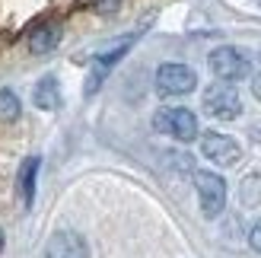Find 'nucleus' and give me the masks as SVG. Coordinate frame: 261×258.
<instances>
[{"mask_svg": "<svg viewBox=\"0 0 261 258\" xmlns=\"http://www.w3.org/2000/svg\"><path fill=\"white\" fill-rule=\"evenodd\" d=\"M130 42H134V38H121L118 45H115L112 51H102V55L96 58V64H93V73H89V80H86V96H93L96 89L102 86V80H106V73L115 67V64L121 61V55L130 48Z\"/></svg>", "mask_w": 261, "mask_h": 258, "instance_id": "nucleus-8", "label": "nucleus"}, {"mask_svg": "<svg viewBox=\"0 0 261 258\" xmlns=\"http://www.w3.org/2000/svg\"><path fill=\"white\" fill-rule=\"evenodd\" d=\"M35 106L42 109V112H55V109H61V86H58V80L55 76H42L38 80V86H35Z\"/></svg>", "mask_w": 261, "mask_h": 258, "instance_id": "nucleus-11", "label": "nucleus"}, {"mask_svg": "<svg viewBox=\"0 0 261 258\" xmlns=\"http://www.w3.org/2000/svg\"><path fill=\"white\" fill-rule=\"evenodd\" d=\"M58 42H61V25L58 22H38L29 32V51L32 55H48V51L58 48Z\"/></svg>", "mask_w": 261, "mask_h": 258, "instance_id": "nucleus-9", "label": "nucleus"}, {"mask_svg": "<svg viewBox=\"0 0 261 258\" xmlns=\"http://www.w3.org/2000/svg\"><path fill=\"white\" fill-rule=\"evenodd\" d=\"M201 153L217 166H236L242 160V147L229 134H217V131L201 134Z\"/></svg>", "mask_w": 261, "mask_h": 258, "instance_id": "nucleus-6", "label": "nucleus"}, {"mask_svg": "<svg viewBox=\"0 0 261 258\" xmlns=\"http://www.w3.org/2000/svg\"><path fill=\"white\" fill-rule=\"evenodd\" d=\"M19 96L13 89H0V121H16L19 118Z\"/></svg>", "mask_w": 261, "mask_h": 258, "instance_id": "nucleus-13", "label": "nucleus"}, {"mask_svg": "<svg viewBox=\"0 0 261 258\" xmlns=\"http://www.w3.org/2000/svg\"><path fill=\"white\" fill-rule=\"evenodd\" d=\"M153 127L166 137H175L181 144H191L198 137V118H194L191 109H160L153 115Z\"/></svg>", "mask_w": 261, "mask_h": 258, "instance_id": "nucleus-3", "label": "nucleus"}, {"mask_svg": "<svg viewBox=\"0 0 261 258\" xmlns=\"http://www.w3.org/2000/svg\"><path fill=\"white\" fill-rule=\"evenodd\" d=\"M45 258H89V246L76 229H58L48 239Z\"/></svg>", "mask_w": 261, "mask_h": 258, "instance_id": "nucleus-7", "label": "nucleus"}, {"mask_svg": "<svg viewBox=\"0 0 261 258\" xmlns=\"http://www.w3.org/2000/svg\"><path fill=\"white\" fill-rule=\"evenodd\" d=\"M207 64H211L214 76H217V80H223V83H236V80L252 76V58L245 55V51L232 48V45L214 48L211 58H207Z\"/></svg>", "mask_w": 261, "mask_h": 258, "instance_id": "nucleus-1", "label": "nucleus"}, {"mask_svg": "<svg viewBox=\"0 0 261 258\" xmlns=\"http://www.w3.org/2000/svg\"><path fill=\"white\" fill-rule=\"evenodd\" d=\"M201 106L204 112L211 115V118L217 121H232V118H239L242 115V99L236 93V86L232 83H211L204 89V99H201Z\"/></svg>", "mask_w": 261, "mask_h": 258, "instance_id": "nucleus-2", "label": "nucleus"}, {"mask_svg": "<svg viewBox=\"0 0 261 258\" xmlns=\"http://www.w3.org/2000/svg\"><path fill=\"white\" fill-rule=\"evenodd\" d=\"M239 201L245 208H258L261 204V175H245L239 185Z\"/></svg>", "mask_w": 261, "mask_h": 258, "instance_id": "nucleus-12", "label": "nucleus"}, {"mask_svg": "<svg viewBox=\"0 0 261 258\" xmlns=\"http://www.w3.org/2000/svg\"><path fill=\"white\" fill-rule=\"evenodd\" d=\"M249 246L261 255V220H255V223H252V229H249Z\"/></svg>", "mask_w": 261, "mask_h": 258, "instance_id": "nucleus-14", "label": "nucleus"}, {"mask_svg": "<svg viewBox=\"0 0 261 258\" xmlns=\"http://www.w3.org/2000/svg\"><path fill=\"white\" fill-rule=\"evenodd\" d=\"M38 166H42V160H38V157H25L22 166H19V191H22V204H25V208H32V204H35Z\"/></svg>", "mask_w": 261, "mask_h": 258, "instance_id": "nucleus-10", "label": "nucleus"}, {"mask_svg": "<svg viewBox=\"0 0 261 258\" xmlns=\"http://www.w3.org/2000/svg\"><path fill=\"white\" fill-rule=\"evenodd\" d=\"M194 188H198V201H201V214L204 217H220L226 208V182L223 175H217L211 169H198L194 172Z\"/></svg>", "mask_w": 261, "mask_h": 258, "instance_id": "nucleus-4", "label": "nucleus"}, {"mask_svg": "<svg viewBox=\"0 0 261 258\" xmlns=\"http://www.w3.org/2000/svg\"><path fill=\"white\" fill-rule=\"evenodd\" d=\"M0 252H4V229H0Z\"/></svg>", "mask_w": 261, "mask_h": 258, "instance_id": "nucleus-17", "label": "nucleus"}, {"mask_svg": "<svg viewBox=\"0 0 261 258\" xmlns=\"http://www.w3.org/2000/svg\"><path fill=\"white\" fill-rule=\"evenodd\" d=\"M198 86V73L188 64H163L156 70V89L160 96H188Z\"/></svg>", "mask_w": 261, "mask_h": 258, "instance_id": "nucleus-5", "label": "nucleus"}, {"mask_svg": "<svg viewBox=\"0 0 261 258\" xmlns=\"http://www.w3.org/2000/svg\"><path fill=\"white\" fill-rule=\"evenodd\" d=\"M96 4H99V10H115V7H118V0H96Z\"/></svg>", "mask_w": 261, "mask_h": 258, "instance_id": "nucleus-15", "label": "nucleus"}, {"mask_svg": "<svg viewBox=\"0 0 261 258\" xmlns=\"http://www.w3.org/2000/svg\"><path fill=\"white\" fill-rule=\"evenodd\" d=\"M255 93H258V99H261V73L255 76Z\"/></svg>", "mask_w": 261, "mask_h": 258, "instance_id": "nucleus-16", "label": "nucleus"}, {"mask_svg": "<svg viewBox=\"0 0 261 258\" xmlns=\"http://www.w3.org/2000/svg\"><path fill=\"white\" fill-rule=\"evenodd\" d=\"M258 61H261V58H258Z\"/></svg>", "mask_w": 261, "mask_h": 258, "instance_id": "nucleus-18", "label": "nucleus"}]
</instances>
